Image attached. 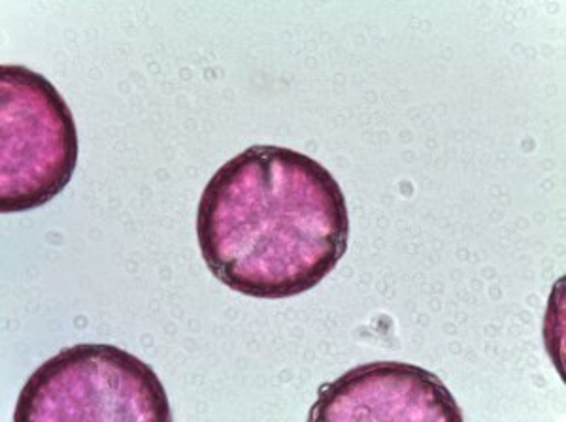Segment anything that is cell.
I'll return each instance as SVG.
<instances>
[{"label": "cell", "instance_id": "6da1fadb", "mask_svg": "<svg viewBox=\"0 0 566 422\" xmlns=\"http://www.w3.org/2000/svg\"><path fill=\"white\" fill-rule=\"evenodd\" d=\"M197 238L226 287L282 300L317 287L346 255L348 204L335 176L308 155L253 146L208 181Z\"/></svg>", "mask_w": 566, "mask_h": 422}, {"label": "cell", "instance_id": "7a4b0ae2", "mask_svg": "<svg viewBox=\"0 0 566 422\" xmlns=\"http://www.w3.org/2000/svg\"><path fill=\"white\" fill-rule=\"evenodd\" d=\"M0 211L48 204L76 170L80 141L55 85L21 64L0 68Z\"/></svg>", "mask_w": 566, "mask_h": 422}, {"label": "cell", "instance_id": "3957f363", "mask_svg": "<svg viewBox=\"0 0 566 422\" xmlns=\"http://www.w3.org/2000/svg\"><path fill=\"white\" fill-rule=\"evenodd\" d=\"M15 422L172 421L167 391L151 368L116 346L82 344L45 360L29 378Z\"/></svg>", "mask_w": 566, "mask_h": 422}, {"label": "cell", "instance_id": "277c9868", "mask_svg": "<svg viewBox=\"0 0 566 422\" xmlns=\"http://www.w3.org/2000/svg\"><path fill=\"white\" fill-rule=\"evenodd\" d=\"M310 421H463V413L432 371L373 362L322 387Z\"/></svg>", "mask_w": 566, "mask_h": 422}]
</instances>
